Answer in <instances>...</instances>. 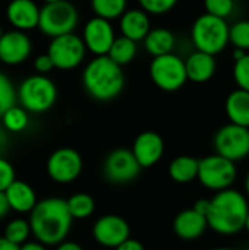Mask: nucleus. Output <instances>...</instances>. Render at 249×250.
Wrapping results in <instances>:
<instances>
[{
    "label": "nucleus",
    "mask_w": 249,
    "mask_h": 250,
    "mask_svg": "<svg viewBox=\"0 0 249 250\" xmlns=\"http://www.w3.org/2000/svg\"><path fill=\"white\" fill-rule=\"evenodd\" d=\"M72 217L66 201L62 198H45L37 202L29 212L31 234L43 246H57L63 243L72 227Z\"/></svg>",
    "instance_id": "nucleus-1"
},
{
    "label": "nucleus",
    "mask_w": 249,
    "mask_h": 250,
    "mask_svg": "<svg viewBox=\"0 0 249 250\" xmlns=\"http://www.w3.org/2000/svg\"><path fill=\"white\" fill-rule=\"evenodd\" d=\"M249 204L247 196L236 189L217 192L210 199L205 215L207 226L220 236H235L245 227Z\"/></svg>",
    "instance_id": "nucleus-2"
},
{
    "label": "nucleus",
    "mask_w": 249,
    "mask_h": 250,
    "mask_svg": "<svg viewBox=\"0 0 249 250\" xmlns=\"http://www.w3.org/2000/svg\"><path fill=\"white\" fill-rule=\"evenodd\" d=\"M82 83L91 98L97 101H110L123 91L125 75L122 67L107 56L94 57L84 69Z\"/></svg>",
    "instance_id": "nucleus-3"
},
{
    "label": "nucleus",
    "mask_w": 249,
    "mask_h": 250,
    "mask_svg": "<svg viewBox=\"0 0 249 250\" xmlns=\"http://www.w3.org/2000/svg\"><path fill=\"white\" fill-rule=\"evenodd\" d=\"M16 100L26 113L41 114L48 111L57 100V88L54 82L43 75H31L25 78L18 91Z\"/></svg>",
    "instance_id": "nucleus-4"
},
{
    "label": "nucleus",
    "mask_w": 249,
    "mask_h": 250,
    "mask_svg": "<svg viewBox=\"0 0 249 250\" xmlns=\"http://www.w3.org/2000/svg\"><path fill=\"white\" fill-rule=\"evenodd\" d=\"M191 37L197 51L216 56L229 45V23L223 19L204 13L195 19Z\"/></svg>",
    "instance_id": "nucleus-5"
},
{
    "label": "nucleus",
    "mask_w": 249,
    "mask_h": 250,
    "mask_svg": "<svg viewBox=\"0 0 249 250\" xmlns=\"http://www.w3.org/2000/svg\"><path fill=\"white\" fill-rule=\"evenodd\" d=\"M79 21L76 7L65 0H51L40 7L38 28L40 31L53 38L73 34Z\"/></svg>",
    "instance_id": "nucleus-6"
},
{
    "label": "nucleus",
    "mask_w": 249,
    "mask_h": 250,
    "mask_svg": "<svg viewBox=\"0 0 249 250\" xmlns=\"http://www.w3.org/2000/svg\"><path fill=\"white\" fill-rule=\"evenodd\" d=\"M236 177H238L236 164L217 154L198 160L197 179L204 188L214 190L216 193L230 189Z\"/></svg>",
    "instance_id": "nucleus-7"
},
{
    "label": "nucleus",
    "mask_w": 249,
    "mask_h": 250,
    "mask_svg": "<svg viewBox=\"0 0 249 250\" xmlns=\"http://www.w3.org/2000/svg\"><path fill=\"white\" fill-rule=\"evenodd\" d=\"M150 76L154 85L166 92L181 89L188 81L183 59L173 53L154 57L150 64Z\"/></svg>",
    "instance_id": "nucleus-8"
},
{
    "label": "nucleus",
    "mask_w": 249,
    "mask_h": 250,
    "mask_svg": "<svg viewBox=\"0 0 249 250\" xmlns=\"http://www.w3.org/2000/svg\"><path fill=\"white\" fill-rule=\"evenodd\" d=\"M216 154L232 161H241L249 157V129L232 123L222 126L213 139Z\"/></svg>",
    "instance_id": "nucleus-9"
},
{
    "label": "nucleus",
    "mask_w": 249,
    "mask_h": 250,
    "mask_svg": "<svg viewBox=\"0 0 249 250\" xmlns=\"http://www.w3.org/2000/svg\"><path fill=\"white\" fill-rule=\"evenodd\" d=\"M85 53L87 48L82 42V38L76 34H68L53 38L45 54L51 59L54 69L70 70L84 62Z\"/></svg>",
    "instance_id": "nucleus-10"
},
{
    "label": "nucleus",
    "mask_w": 249,
    "mask_h": 250,
    "mask_svg": "<svg viewBox=\"0 0 249 250\" xmlns=\"http://www.w3.org/2000/svg\"><path fill=\"white\" fill-rule=\"evenodd\" d=\"M141 170L142 168L136 163L134 154L126 148L113 149L103 163L104 177L116 185H125L135 180Z\"/></svg>",
    "instance_id": "nucleus-11"
},
{
    "label": "nucleus",
    "mask_w": 249,
    "mask_h": 250,
    "mask_svg": "<svg viewBox=\"0 0 249 250\" xmlns=\"http://www.w3.org/2000/svg\"><path fill=\"white\" fill-rule=\"evenodd\" d=\"M82 171V158L73 148H59L47 160V173L60 185L75 182Z\"/></svg>",
    "instance_id": "nucleus-12"
},
{
    "label": "nucleus",
    "mask_w": 249,
    "mask_h": 250,
    "mask_svg": "<svg viewBox=\"0 0 249 250\" xmlns=\"http://www.w3.org/2000/svg\"><path fill=\"white\" fill-rule=\"evenodd\" d=\"M114 40V29L109 21L94 16L84 26L82 42L95 57L107 56Z\"/></svg>",
    "instance_id": "nucleus-13"
},
{
    "label": "nucleus",
    "mask_w": 249,
    "mask_h": 250,
    "mask_svg": "<svg viewBox=\"0 0 249 250\" xmlns=\"http://www.w3.org/2000/svg\"><path fill=\"white\" fill-rule=\"evenodd\" d=\"M131 227L126 220L119 215H104L98 218L92 227L94 240L110 249H116L125 240L129 239Z\"/></svg>",
    "instance_id": "nucleus-14"
},
{
    "label": "nucleus",
    "mask_w": 249,
    "mask_h": 250,
    "mask_svg": "<svg viewBox=\"0 0 249 250\" xmlns=\"http://www.w3.org/2000/svg\"><path fill=\"white\" fill-rule=\"evenodd\" d=\"M32 51L29 37L21 31L3 32L0 38V62L9 66L23 63Z\"/></svg>",
    "instance_id": "nucleus-15"
},
{
    "label": "nucleus",
    "mask_w": 249,
    "mask_h": 250,
    "mask_svg": "<svg viewBox=\"0 0 249 250\" xmlns=\"http://www.w3.org/2000/svg\"><path fill=\"white\" fill-rule=\"evenodd\" d=\"M141 168L156 166L164 154V141L156 132H142L136 136L131 149Z\"/></svg>",
    "instance_id": "nucleus-16"
},
{
    "label": "nucleus",
    "mask_w": 249,
    "mask_h": 250,
    "mask_svg": "<svg viewBox=\"0 0 249 250\" xmlns=\"http://www.w3.org/2000/svg\"><path fill=\"white\" fill-rule=\"evenodd\" d=\"M6 16L15 31L25 32L38 28L40 6H37L32 0H15L9 3Z\"/></svg>",
    "instance_id": "nucleus-17"
},
{
    "label": "nucleus",
    "mask_w": 249,
    "mask_h": 250,
    "mask_svg": "<svg viewBox=\"0 0 249 250\" xmlns=\"http://www.w3.org/2000/svg\"><path fill=\"white\" fill-rule=\"evenodd\" d=\"M207 229L208 226H207L205 217L195 212L192 208L181 211L173 221L175 234L182 240L200 239L205 233Z\"/></svg>",
    "instance_id": "nucleus-18"
},
{
    "label": "nucleus",
    "mask_w": 249,
    "mask_h": 250,
    "mask_svg": "<svg viewBox=\"0 0 249 250\" xmlns=\"http://www.w3.org/2000/svg\"><path fill=\"white\" fill-rule=\"evenodd\" d=\"M183 62H185V70H186L188 81H192L195 83L208 82L217 70L216 57L210 56L207 53L194 51Z\"/></svg>",
    "instance_id": "nucleus-19"
},
{
    "label": "nucleus",
    "mask_w": 249,
    "mask_h": 250,
    "mask_svg": "<svg viewBox=\"0 0 249 250\" xmlns=\"http://www.w3.org/2000/svg\"><path fill=\"white\" fill-rule=\"evenodd\" d=\"M4 196L9 208L18 214H29L38 202L34 189L22 180H15L4 190Z\"/></svg>",
    "instance_id": "nucleus-20"
},
{
    "label": "nucleus",
    "mask_w": 249,
    "mask_h": 250,
    "mask_svg": "<svg viewBox=\"0 0 249 250\" xmlns=\"http://www.w3.org/2000/svg\"><path fill=\"white\" fill-rule=\"evenodd\" d=\"M120 31L122 37L138 42L150 32V18L141 9H129L120 16Z\"/></svg>",
    "instance_id": "nucleus-21"
},
{
    "label": "nucleus",
    "mask_w": 249,
    "mask_h": 250,
    "mask_svg": "<svg viewBox=\"0 0 249 250\" xmlns=\"http://www.w3.org/2000/svg\"><path fill=\"white\" fill-rule=\"evenodd\" d=\"M229 123L249 129V92L242 89L232 91L225 103Z\"/></svg>",
    "instance_id": "nucleus-22"
},
{
    "label": "nucleus",
    "mask_w": 249,
    "mask_h": 250,
    "mask_svg": "<svg viewBox=\"0 0 249 250\" xmlns=\"http://www.w3.org/2000/svg\"><path fill=\"white\" fill-rule=\"evenodd\" d=\"M176 38L175 34L166 28H156L150 29L148 35L144 38V45L145 50L153 56V57H160L170 54L175 48Z\"/></svg>",
    "instance_id": "nucleus-23"
},
{
    "label": "nucleus",
    "mask_w": 249,
    "mask_h": 250,
    "mask_svg": "<svg viewBox=\"0 0 249 250\" xmlns=\"http://www.w3.org/2000/svg\"><path fill=\"white\" fill-rule=\"evenodd\" d=\"M169 176L176 183H189L198 176V160L189 155L176 157L169 166Z\"/></svg>",
    "instance_id": "nucleus-24"
},
{
    "label": "nucleus",
    "mask_w": 249,
    "mask_h": 250,
    "mask_svg": "<svg viewBox=\"0 0 249 250\" xmlns=\"http://www.w3.org/2000/svg\"><path fill=\"white\" fill-rule=\"evenodd\" d=\"M135 56H136V42H134L125 37L116 38L110 47L109 54H107V57L120 67L131 63L135 59Z\"/></svg>",
    "instance_id": "nucleus-25"
},
{
    "label": "nucleus",
    "mask_w": 249,
    "mask_h": 250,
    "mask_svg": "<svg viewBox=\"0 0 249 250\" xmlns=\"http://www.w3.org/2000/svg\"><path fill=\"white\" fill-rule=\"evenodd\" d=\"M66 201L68 211L72 217V220H84L92 215L95 209V202L91 195L88 193H75Z\"/></svg>",
    "instance_id": "nucleus-26"
},
{
    "label": "nucleus",
    "mask_w": 249,
    "mask_h": 250,
    "mask_svg": "<svg viewBox=\"0 0 249 250\" xmlns=\"http://www.w3.org/2000/svg\"><path fill=\"white\" fill-rule=\"evenodd\" d=\"M91 7L97 18L104 21H112L120 18L126 12V1L125 0H94Z\"/></svg>",
    "instance_id": "nucleus-27"
},
{
    "label": "nucleus",
    "mask_w": 249,
    "mask_h": 250,
    "mask_svg": "<svg viewBox=\"0 0 249 250\" xmlns=\"http://www.w3.org/2000/svg\"><path fill=\"white\" fill-rule=\"evenodd\" d=\"M1 123L6 130L12 133H21L28 127L29 116L21 105H13L1 116Z\"/></svg>",
    "instance_id": "nucleus-28"
},
{
    "label": "nucleus",
    "mask_w": 249,
    "mask_h": 250,
    "mask_svg": "<svg viewBox=\"0 0 249 250\" xmlns=\"http://www.w3.org/2000/svg\"><path fill=\"white\" fill-rule=\"evenodd\" d=\"M31 236L29 223L23 218H15L12 220L6 229H4V239L16 246H22L28 242Z\"/></svg>",
    "instance_id": "nucleus-29"
},
{
    "label": "nucleus",
    "mask_w": 249,
    "mask_h": 250,
    "mask_svg": "<svg viewBox=\"0 0 249 250\" xmlns=\"http://www.w3.org/2000/svg\"><path fill=\"white\" fill-rule=\"evenodd\" d=\"M229 42L239 50L249 51V21L242 19L229 26Z\"/></svg>",
    "instance_id": "nucleus-30"
},
{
    "label": "nucleus",
    "mask_w": 249,
    "mask_h": 250,
    "mask_svg": "<svg viewBox=\"0 0 249 250\" xmlns=\"http://www.w3.org/2000/svg\"><path fill=\"white\" fill-rule=\"evenodd\" d=\"M13 105H16V89L12 81L0 72V117Z\"/></svg>",
    "instance_id": "nucleus-31"
},
{
    "label": "nucleus",
    "mask_w": 249,
    "mask_h": 250,
    "mask_svg": "<svg viewBox=\"0 0 249 250\" xmlns=\"http://www.w3.org/2000/svg\"><path fill=\"white\" fill-rule=\"evenodd\" d=\"M204 7L207 10L205 13L226 21L235 10V1L233 0H207L204 3Z\"/></svg>",
    "instance_id": "nucleus-32"
},
{
    "label": "nucleus",
    "mask_w": 249,
    "mask_h": 250,
    "mask_svg": "<svg viewBox=\"0 0 249 250\" xmlns=\"http://www.w3.org/2000/svg\"><path fill=\"white\" fill-rule=\"evenodd\" d=\"M233 79L238 85V89L249 92V53H247L238 62H235Z\"/></svg>",
    "instance_id": "nucleus-33"
},
{
    "label": "nucleus",
    "mask_w": 249,
    "mask_h": 250,
    "mask_svg": "<svg viewBox=\"0 0 249 250\" xmlns=\"http://www.w3.org/2000/svg\"><path fill=\"white\" fill-rule=\"evenodd\" d=\"M141 10H144L147 15H166L169 13L175 6V0H141L139 1Z\"/></svg>",
    "instance_id": "nucleus-34"
},
{
    "label": "nucleus",
    "mask_w": 249,
    "mask_h": 250,
    "mask_svg": "<svg viewBox=\"0 0 249 250\" xmlns=\"http://www.w3.org/2000/svg\"><path fill=\"white\" fill-rule=\"evenodd\" d=\"M15 180L16 174L13 166L7 160L0 157V192H4Z\"/></svg>",
    "instance_id": "nucleus-35"
},
{
    "label": "nucleus",
    "mask_w": 249,
    "mask_h": 250,
    "mask_svg": "<svg viewBox=\"0 0 249 250\" xmlns=\"http://www.w3.org/2000/svg\"><path fill=\"white\" fill-rule=\"evenodd\" d=\"M34 67L38 72L37 75H43V76H45V73H48V72H51L54 69L53 62H51V59L47 54L37 56V59L34 60Z\"/></svg>",
    "instance_id": "nucleus-36"
},
{
    "label": "nucleus",
    "mask_w": 249,
    "mask_h": 250,
    "mask_svg": "<svg viewBox=\"0 0 249 250\" xmlns=\"http://www.w3.org/2000/svg\"><path fill=\"white\" fill-rule=\"evenodd\" d=\"M114 250H145L144 249V246H142V243L141 242H138V240H135V239H128V240H125L122 245H119L117 248Z\"/></svg>",
    "instance_id": "nucleus-37"
},
{
    "label": "nucleus",
    "mask_w": 249,
    "mask_h": 250,
    "mask_svg": "<svg viewBox=\"0 0 249 250\" xmlns=\"http://www.w3.org/2000/svg\"><path fill=\"white\" fill-rule=\"evenodd\" d=\"M208 207H210V199H198L195 204H194V207H192V209L195 211V212H198V214H201V215H207V212H208Z\"/></svg>",
    "instance_id": "nucleus-38"
},
{
    "label": "nucleus",
    "mask_w": 249,
    "mask_h": 250,
    "mask_svg": "<svg viewBox=\"0 0 249 250\" xmlns=\"http://www.w3.org/2000/svg\"><path fill=\"white\" fill-rule=\"evenodd\" d=\"M9 211H10V208H9L7 199L4 196V192H0V220L4 218Z\"/></svg>",
    "instance_id": "nucleus-39"
},
{
    "label": "nucleus",
    "mask_w": 249,
    "mask_h": 250,
    "mask_svg": "<svg viewBox=\"0 0 249 250\" xmlns=\"http://www.w3.org/2000/svg\"><path fill=\"white\" fill-rule=\"evenodd\" d=\"M56 250H84V248L79 243H76V242H66L65 240L63 243L57 245Z\"/></svg>",
    "instance_id": "nucleus-40"
},
{
    "label": "nucleus",
    "mask_w": 249,
    "mask_h": 250,
    "mask_svg": "<svg viewBox=\"0 0 249 250\" xmlns=\"http://www.w3.org/2000/svg\"><path fill=\"white\" fill-rule=\"evenodd\" d=\"M19 250H48L38 242H26L25 245L19 246Z\"/></svg>",
    "instance_id": "nucleus-41"
},
{
    "label": "nucleus",
    "mask_w": 249,
    "mask_h": 250,
    "mask_svg": "<svg viewBox=\"0 0 249 250\" xmlns=\"http://www.w3.org/2000/svg\"><path fill=\"white\" fill-rule=\"evenodd\" d=\"M0 250H19V246L7 242L4 237H0Z\"/></svg>",
    "instance_id": "nucleus-42"
},
{
    "label": "nucleus",
    "mask_w": 249,
    "mask_h": 250,
    "mask_svg": "<svg viewBox=\"0 0 249 250\" xmlns=\"http://www.w3.org/2000/svg\"><path fill=\"white\" fill-rule=\"evenodd\" d=\"M245 54H247V51L239 50V48H233V59H235V62H238L239 59H242Z\"/></svg>",
    "instance_id": "nucleus-43"
},
{
    "label": "nucleus",
    "mask_w": 249,
    "mask_h": 250,
    "mask_svg": "<svg viewBox=\"0 0 249 250\" xmlns=\"http://www.w3.org/2000/svg\"><path fill=\"white\" fill-rule=\"evenodd\" d=\"M245 196H247V199H249V173L247 174V179H245Z\"/></svg>",
    "instance_id": "nucleus-44"
},
{
    "label": "nucleus",
    "mask_w": 249,
    "mask_h": 250,
    "mask_svg": "<svg viewBox=\"0 0 249 250\" xmlns=\"http://www.w3.org/2000/svg\"><path fill=\"white\" fill-rule=\"evenodd\" d=\"M244 230H245V231L249 234V212H248V215H247V221H245V227H244Z\"/></svg>",
    "instance_id": "nucleus-45"
},
{
    "label": "nucleus",
    "mask_w": 249,
    "mask_h": 250,
    "mask_svg": "<svg viewBox=\"0 0 249 250\" xmlns=\"http://www.w3.org/2000/svg\"><path fill=\"white\" fill-rule=\"evenodd\" d=\"M211 250H233V249H229V248H216V249H211Z\"/></svg>",
    "instance_id": "nucleus-46"
},
{
    "label": "nucleus",
    "mask_w": 249,
    "mask_h": 250,
    "mask_svg": "<svg viewBox=\"0 0 249 250\" xmlns=\"http://www.w3.org/2000/svg\"><path fill=\"white\" fill-rule=\"evenodd\" d=\"M1 35H3V29H1V26H0V38H1Z\"/></svg>",
    "instance_id": "nucleus-47"
}]
</instances>
